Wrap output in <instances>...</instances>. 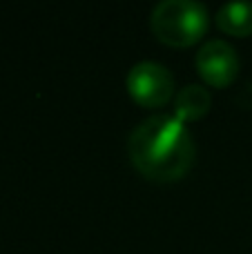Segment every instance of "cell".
Masks as SVG:
<instances>
[{
	"label": "cell",
	"instance_id": "6",
	"mask_svg": "<svg viewBox=\"0 0 252 254\" xmlns=\"http://www.w3.org/2000/svg\"><path fill=\"white\" fill-rule=\"evenodd\" d=\"M217 25L230 36H250L252 34V2L250 0H232L217 11Z\"/></svg>",
	"mask_w": 252,
	"mask_h": 254
},
{
	"label": "cell",
	"instance_id": "4",
	"mask_svg": "<svg viewBox=\"0 0 252 254\" xmlns=\"http://www.w3.org/2000/svg\"><path fill=\"white\" fill-rule=\"evenodd\" d=\"M196 71L212 87H228L239 74V56L230 43L212 38L196 52Z\"/></svg>",
	"mask_w": 252,
	"mask_h": 254
},
{
	"label": "cell",
	"instance_id": "3",
	"mask_svg": "<svg viewBox=\"0 0 252 254\" xmlns=\"http://www.w3.org/2000/svg\"><path fill=\"white\" fill-rule=\"evenodd\" d=\"M127 92L138 105L161 107L174 94V76L165 65L156 61H141L127 71Z\"/></svg>",
	"mask_w": 252,
	"mask_h": 254
},
{
	"label": "cell",
	"instance_id": "5",
	"mask_svg": "<svg viewBox=\"0 0 252 254\" xmlns=\"http://www.w3.org/2000/svg\"><path fill=\"white\" fill-rule=\"evenodd\" d=\"M212 105V94L205 89L203 85H186L179 89L177 98H174V116L183 123H192V121L203 119L210 112Z\"/></svg>",
	"mask_w": 252,
	"mask_h": 254
},
{
	"label": "cell",
	"instance_id": "1",
	"mask_svg": "<svg viewBox=\"0 0 252 254\" xmlns=\"http://www.w3.org/2000/svg\"><path fill=\"white\" fill-rule=\"evenodd\" d=\"M127 154L143 176L170 183L192 170L196 145L183 121L174 114H154L132 129Z\"/></svg>",
	"mask_w": 252,
	"mask_h": 254
},
{
	"label": "cell",
	"instance_id": "2",
	"mask_svg": "<svg viewBox=\"0 0 252 254\" xmlns=\"http://www.w3.org/2000/svg\"><path fill=\"white\" fill-rule=\"evenodd\" d=\"M150 25L161 43L188 47L208 31L210 16L205 4L196 0H163L152 9Z\"/></svg>",
	"mask_w": 252,
	"mask_h": 254
}]
</instances>
